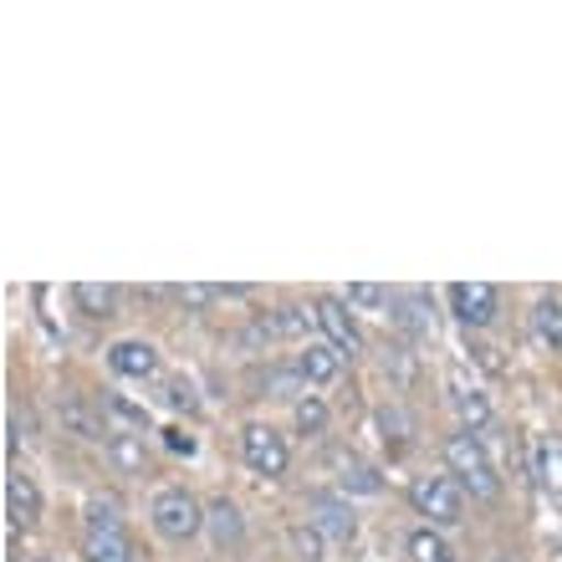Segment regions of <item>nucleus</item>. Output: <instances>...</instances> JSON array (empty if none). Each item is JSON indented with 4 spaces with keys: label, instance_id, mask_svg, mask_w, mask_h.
Masks as SVG:
<instances>
[{
    "label": "nucleus",
    "instance_id": "f257e3e1",
    "mask_svg": "<svg viewBox=\"0 0 562 562\" xmlns=\"http://www.w3.org/2000/svg\"><path fill=\"white\" fill-rule=\"evenodd\" d=\"M445 465H450V475L460 481V491H471V496H481V502H496V496H502L496 460L486 456L481 435H471V429H456V435L445 440Z\"/></svg>",
    "mask_w": 562,
    "mask_h": 562
},
{
    "label": "nucleus",
    "instance_id": "f03ea898",
    "mask_svg": "<svg viewBox=\"0 0 562 562\" xmlns=\"http://www.w3.org/2000/svg\"><path fill=\"white\" fill-rule=\"evenodd\" d=\"M409 502H415V512L429 517L435 527L465 521V496H460V481H450V475H419L415 486H409Z\"/></svg>",
    "mask_w": 562,
    "mask_h": 562
},
{
    "label": "nucleus",
    "instance_id": "7ed1b4c3",
    "mask_svg": "<svg viewBox=\"0 0 562 562\" xmlns=\"http://www.w3.org/2000/svg\"><path fill=\"white\" fill-rule=\"evenodd\" d=\"M154 527H159V537H169V542H190L200 527H205V506L194 502L190 491H179V486H169V491H159L154 496Z\"/></svg>",
    "mask_w": 562,
    "mask_h": 562
},
{
    "label": "nucleus",
    "instance_id": "20e7f679",
    "mask_svg": "<svg viewBox=\"0 0 562 562\" xmlns=\"http://www.w3.org/2000/svg\"><path fill=\"white\" fill-rule=\"evenodd\" d=\"M240 456H246V465H251L256 475H267V481L286 475V440H281L271 425H246V435H240Z\"/></svg>",
    "mask_w": 562,
    "mask_h": 562
},
{
    "label": "nucleus",
    "instance_id": "39448f33",
    "mask_svg": "<svg viewBox=\"0 0 562 562\" xmlns=\"http://www.w3.org/2000/svg\"><path fill=\"white\" fill-rule=\"evenodd\" d=\"M450 312H456L465 327H491L496 312H502V296L491 281H456L450 286Z\"/></svg>",
    "mask_w": 562,
    "mask_h": 562
},
{
    "label": "nucleus",
    "instance_id": "423d86ee",
    "mask_svg": "<svg viewBox=\"0 0 562 562\" xmlns=\"http://www.w3.org/2000/svg\"><path fill=\"white\" fill-rule=\"evenodd\" d=\"M312 317H317V327L327 333V342H333L338 353H358V348H363L358 317L348 312V302H342V296H317V302H312Z\"/></svg>",
    "mask_w": 562,
    "mask_h": 562
},
{
    "label": "nucleus",
    "instance_id": "0eeeda50",
    "mask_svg": "<svg viewBox=\"0 0 562 562\" xmlns=\"http://www.w3.org/2000/svg\"><path fill=\"white\" fill-rule=\"evenodd\" d=\"M108 369L119 373V379H154L159 373V348L138 338H123L108 348Z\"/></svg>",
    "mask_w": 562,
    "mask_h": 562
},
{
    "label": "nucleus",
    "instance_id": "6e6552de",
    "mask_svg": "<svg viewBox=\"0 0 562 562\" xmlns=\"http://www.w3.org/2000/svg\"><path fill=\"white\" fill-rule=\"evenodd\" d=\"M5 517H11V527H31V521L42 517V491H36V481L21 471L5 475Z\"/></svg>",
    "mask_w": 562,
    "mask_h": 562
},
{
    "label": "nucleus",
    "instance_id": "1a4fd4ad",
    "mask_svg": "<svg viewBox=\"0 0 562 562\" xmlns=\"http://www.w3.org/2000/svg\"><path fill=\"white\" fill-rule=\"evenodd\" d=\"M312 527L327 532L333 542H353V532H358L353 506L342 502V496H317V502H312Z\"/></svg>",
    "mask_w": 562,
    "mask_h": 562
},
{
    "label": "nucleus",
    "instance_id": "9d476101",
    "mask_svg": "<svg viewBox=\"0 0 562 562\" xmlns=\"http://www.w3.org/2000/svg\"><path fill=\"white\" fill-rule=\"evenodd\" d=\"M296 373H302L307 384H333V379L342 373V353L333 348V342H307L302 358H296Z\"/></svg>",
    "mask_w": 562,
    "mask_h": 562
},
{
    "label": "nucleus",
    "instance_id": "9b49d317",
    "mask_svg": "<svg viewBox=\"0 0 562 562\" xmlns=\"http://www.w3.org/2000/svg\"><path fill=\"white\" fill-rule=\"evenodd\" d=\"M57 415H61V425L72 429L77 440H103V435H108V429H103V415H98V409H92L82 394H61Z\"/></svg>",
    "mask_w": 562,
    "mask_h": 562
},
{
    "label": "nucleus",
    "instance_id": "f8f14e48",
    "mask_svg": "<svg viewBox=\"0 0 562 562\" xmlns=\"http://www.w3.org/2000/svg\"><path fill=\"white\" fill-rule=\"evenodd\" d=\"M82 552H88V562H134V542H128V532H123V527L88 532Z\"/></svg>",
    "mask_w": 562,
    "mask_h": 562
},
{
    "label": "nucleus",
    "instance_id": "ddd939ff",
    "mask_svg": "<svg viewBox=\"0 0 562 562\" xmlns=\"http://www.w3.org/2000/svg\"><path fill=\"white\" fill-rule=\"evenodd\" d=\"M72 302L88 312V317H113V307H119V286H108V281H77Z\"/></svg>",
    "mask_w": 562,
    "mask_h": 562
},
{
    "label": "nucleus",
    "instance_id": "4468645a",
    "mask_svg": "<svg viewBox=\"0 0 562 562\" xmlns=\"http://www.w3.org/2000/svg\"><path fill=\"white\" fill-rule=\"evenodd\" d=\"M205 521H210V532H215V542H231V548H236L240 537H246V521H240V512H236V502H210V512H205Z\"/></svg>",
    "mask_w": 562,
    "mask_h": 562
},
{
    "label": "nucleus",
    "instance_id": "2eb2a0df",
    "mask_svg": "<svg viewBox=\"0 0 562 562\" xmlns=\"http://www.w3.org/2000/svg\"><path fill=\"white\" fill-rule=\"evenodd\" d=\"M450 400H456V409H460V419H465V429H471V435H481V429L491 425V404H486V394H481V389L456 384V394H450Z\"/></svg>",
    "mask_w": 562,
    "mask_h": 562
},
{
    "label": "nucleus",
    "instance_id": "dca6fc26",
    "mask_svg": "<svg viewBox=\"0 0 562 562\" xmlns=\"http://www.w3.org/2000/svg\"><path fill=\"white\" fill-rule=\"evenodd\" d=\"M108 456L119 471H144L148 465V450H144V435H108Z\"/></svg>",
    "mask_w": 562,
    "mask_h": 562
},
{
    "label": "nucleus",
    "instance_id": "f3484780",
    "mask_svg": "<svg viewBox=\"0 0 562 562\" xmlns=\"http://www.w3.org/2000/svg\"><path fill=\"white\" fill-rule=\"evenodd\" d=\"M409 558L415 562H456V552H450V542H445L440 532L419 527V532H409Z\"/></svg>",
    "mask_w": 562,
    "mask_h": 562
},
{
    "label": "nucleus",
    "instance_id": "a211bd4d",
    "mask_svg": "<svg viewBox=\"0 0 562 562\" xmlns=\"http://www.w3.org/2000/svg\"><path fill=\"white\" fill-rule=\"evenodd\" d=\"M532 327H537V338L552 342V348H562V302H552V296H542L532 307Z\"/></svg>",
    "mask_w": 562,
    "mask_h": 562
},
{
    "label": "nucleus",
    "instance_id": "6ab92c4d",
    "mask_svg": "<svg viewBox=\"0 0 562 562\" xmlns=\"http://www.w3.org/2000/svg\"><path fill=\"white\" fill-rule=\"evenodd\" d=\"M379 486H384V481H379V471H373V465H358V460H348V465H342V491H363V496H373Z\"/></svg>",
    "mask_w": 562,
    "mask_h": 562
},
{
    "label": "nucleus",
    "instance_id": "aec40b11",
    "mask_svg": "<svg viewBox=\"0 0 562 562\" xmlns=\"http://www.w3.org/2000/svg\"><path fill=\"white\" fill-rule=\"evenodd\" d=\"M537 475H542V486L548 491H562V445H542V456H537Z\"/></svg>",
    "mask_w": 562,
    "mask_h": 562
},
{
    "label": "nucleus",
    "instance_id": "412c9836",
    "mask_svg": "<svg viewBox=\"0 0 562 562\" xmlns=\"http://www.w3.org/2000/svg\"><path fill=\"white\" fill-rule=\"evenodd\" d=\"M323 425H327L323 400H302V404H296V429H302V435H317Z\"/></svg>",
    "mask_w": 562,
    "mask_h": 562
},
{
    "label": "nucleus",
    "instance_id": "4be33fe9",
    "mask_svg": "<svg viewBox=\"0 0 562 562\" xmlns=\"http://www.w3.org/2000/svg\"><path fill=\"white\" fill-rule=\"evenodd\" d=\"M348 302H358V307H389V286H373V281H353V286H348Z\"/></svg>",
    "mask_w": 562,
    "mask_h": 562
},
{
    "label": "nucleus",
    "instance_id": "5701e85b",
    "mask_svg": "<svg viewBox=\"0 0 562 562\" xmlns=\"http://www.w3.org/2000/svg\"><path fill=\"white\" fill-rule=\"evenodd\" d=\"M108 527H123L119 512H113V502H92L88 506V532H108Z\"/></svg>",
    "mask_w": 562,
    "mask_h": 562
},
{
    "label": "nucleus",
    "instance_id": "b1692460",
    "mask_svg": "<svg viewBox=\"0 0 562 562\" xmlns=\"http://www.w3.org/2000/svg\"><path fill=\"white\" fill-rule=\"evenodd\" d=\"M302 384H307V379H302V373H267V389H271V394H277V400H292V394H296V389H302Z\"/></svg>",
    "mask_w": 562,
    "mask_h": 562
},
{
    "label": "nucleus",
    "instance_id": "393cba45",
    "mask_svg": "<svg viewBox=\"0 0 562 562\" xmlns=\"http://www.w3.org/2000/svg\"><path fill=\"white\" fill-rule=\"evenodd\" d=\"M175 296L184 302V307H210L221 292H215V286H175Z\"/></svg>",
    "mask_w": 562,
    "mask_h": 562
},
{
    "label": "nucleus",
    "instance_id": "a878e982",
    "mask_svg": "<svg viewBox=\"0 0 562 562\" xmlns=\"http://www.w3.org/2000/svg\"><path fill=\"white\" fill-rule=\"evenodd\" d=\"M277 333H286V338H302V333H307V317H302V307H281Z\"/></svg>",
    "mask_w": 562,
    "mask_h": 562
},
{
    "label": "nucleus",
    "instance_id": "bb28decb",
    "mask_svg": "<svg viewBox=\"0 0 562 562\" xmlns=\"http://www.w3.org/2000/svg\"><path fill=\"white\" fill-rule=\"evenodd\" d=\"M164 400L175 404V409H194V389L184 379H175V384H164Z\"/></svg>",
    "mask_w": 562,
    "mask_h": 562
},
{
    "label": "nucleus",
    "instance_id": "cd10ccee",
    "mask_svg": "<svg viewBox=\"0 0 562 562\" xmlns=\"http://www.w3.org/2000/svg\"><path fill=\"white\" fill-rule=\"evenodd\" d=\"M292 542L307 562H323V542H317V532H292Z\"/></svg>",
    "mask_w": 562,
    "mask_h": 562
},
{
    "label": "nucleus",
    "instance_id": "c85d7f7f",
    "mask_svg": "<svg viewBox=\"0 0 562 562\" xmlns=\"http://www.w3.org/2000/svg\"><path fill=\"white\" fill-rule=\"evenodd\" d=\"M164 445H169L175 456H194V435H184V429H164Z\"/></svg>",
    "mask_w": 562,
    "mask_h": 562
},
{
    "label": "nucleus",
    "instance_id": "c756f323",
    "mask_svg": "<svg viewBox=\"0 0 562 562\" xmlns=\"http://www.w3.org/2000/svg\"><path fill=\"white\" fill-rule=\"evenodd\" d=\"M108 409H113V415H123V419H134V425H144V409H138V404H128V400H108Z\"/></svg>",
    "mask_w": 562,
    "mask_h": 562
},
{
    "label": "nucleus",
    "instance_id": "7c9ffc66",
    "mask_svg": "<svg viewBox=\"0 0 562 562\" xmlns=\"http://www.w3.org/2000/svg\"><path fill=\"white\" fill-rule=\"evenodd\" d=\"M42 562H52V558H42Z\"/></svg>",
    "mask_w": 562,
    "mask_h": 562
}]
</instances>
